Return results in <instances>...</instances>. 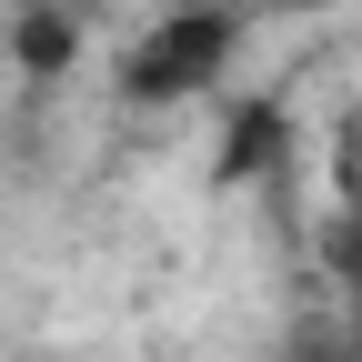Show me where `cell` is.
I'll list each match as a JSON object with an SVG mask.
<instances>
[{"mask_svg": "<svg viewBox=\"0 0 362 362\" xmlns=\"http://www.w3.org/2000/svg\"><path fill=\"white\" fill-rule=\"evenodd\" d=\"M322 272H332V292H342V352L362 362V202L332 211V232H322Z\"/></svg>", "mask_w": 362, "mask_h": 362, "instance_id": "7a4b0ae2", "label": "cell"}, {"mask_svg": "<svg viewBox=\"0 0 362 362\" xmlns=\"http://www.w3.org/2000/svg\"><path fill=\"white\" fill-rule=\"evenodd\" d=\"M232 51H242V21L221 0H171L141 30V51L121 61V90L131 101H192V90H221Z\"/></svg>", "mask_w": 362, "mask_h": 362, "instance_id": "6da1fadb", "label": "cell"}, {"mask_svg": "<svg viewBox=\"0 0 362 362\" xmlns=\"http://www.w3.org/2000/svg\"><path fill=\"white\" fill-rule=\"evenodd\" d=\"M292 11H342V0H292Z\"/></svg>", "mask_w": 362, "mask_h": 362, "instance_id": "277c9868", "label": "cell"}, {"mask_svg": "<svg viewBox=\"0 0 362 362\" xmlns=\"http://www.w3.org/2000/svg\"><path fill=\"white\" fill-rule=\"evenodd\" d=\"M21 61H30V71H61V61H71V21H61V11H30V21H21Z\"/></svg>", "mask_w": 362, "mask_h": 362, "instance_id": "3957f363", "label": "cell"}]
</instances>
